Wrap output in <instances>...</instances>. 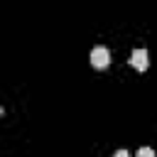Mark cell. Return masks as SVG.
<instances>
[{"label": "cell", "instance_id": "6da1fadb", "mask_svg": "<svg viewBox=\"0 0 157 157\" xmlns=\"http://www.w3.org/2000/svg\"><path fill=\"white\" fill-rule=\"evenodd\" d=\"M91 64H93L96 69H105V66L110 64V52H108V47H103V44L93 47V49H91Z\"/></svg>", "mask_w": 157, "mask_h": 157}, {"label": "cell", "instance_id": "7a4b0ae2", "mask_svg": "<svg viewBox=\"0 0 157 157\" xmlns=\"http://www.w3.org/2000/svg\"><path fill=\"white\" fill-rule=\"evenodd\" d=\"M130 64L137 69V71H145L147 69V49H135L132 54H130Z\"/></svg>", "mask_w": 157, "mask_h": 157}, {"label": "cell", "instance_id": "3957f363", "mask_svg": "<svg viewBox=\"0 0 157 157\" xmlns=\"http://www.w3.org/2000/svg\"><path fill=\"white\" fill-rule=\"evenodd\" d=\"M137 157H155V150L152 147H140L137 150Z\"/></svg>", "mask_w": 157, "mask_h": 157}, {"label": "cell", "instance_id": "277c9868", "mask_svg": "<svg viewBox=\"0 0 157 157\" xmlns=\"http://www.w3.org/2000/svg\"><path fill=\"white\" fill-rule=\"evenodd\" d=\"M113 157H130V155H128V150H118Z\"/></svg>", "mask_w": 157, "mask_h": 157}]
</instances>
